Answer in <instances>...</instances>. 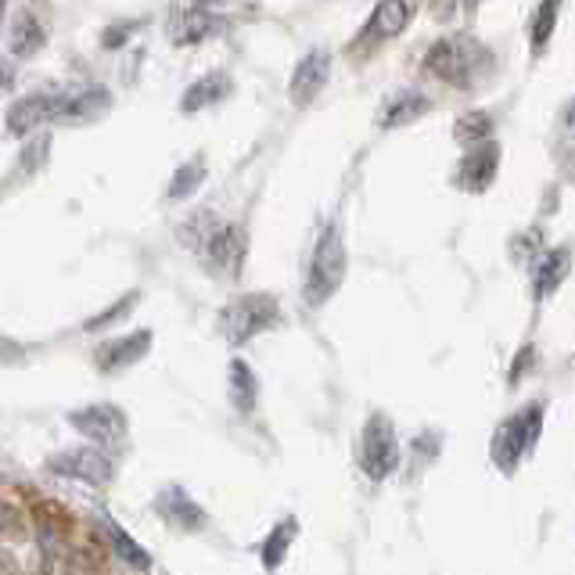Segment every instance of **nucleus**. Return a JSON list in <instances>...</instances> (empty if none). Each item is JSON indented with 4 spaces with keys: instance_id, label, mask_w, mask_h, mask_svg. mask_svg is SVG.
I'll list each match as a JSON object with an SVG mask.
<instances>
[{
    "instance_id": "nucleus-19",
    "label": "nucleus",
    "mask_w": 575,
    "mask_h": 575,
    "mask_svg": "<svg viewBox=\"0 0 575 575\" xmlns=\"http://www.w3.org/2000/svg\"><path fill=\"white\" fill-rule=\"evenodd\" d=\"M230 94V76L227 72H205L202 80H194L184 98H180V112L184 115H194L202 109H213V104H219Z\"/></svg>"
},
{
    "instance_id": "nucleus-31",
    "label": "nucleus",
    "mask_w": 575,
    "mask_h": 575,
    "mask_svg": "<svg viewBox=\"0 0 575 575\" xmlns=\"http://www.w3.org/2000/svg\"><path fill=\"white\" fill-rule=\"evenodd\" d=\"M428 11H431V19L450 22L456 11H461V0H428Z\"/></svg>"
},
{
    "instance_id": "nucleus-4",
    "label": "nucleus",
    "mask_w": 575,
    "mask_h": 575,
    "mask_svg": "<svg viewBox=\"0 0 575 575\" xmlns=\"http://www.w3.org/2000/svg\"><path fill=\"white\" fill-rule=\"evenodd\" d=\"M425 69L456 90H472L482 69H489V50L467 41V36H442L428 47Z\"/></svg>"
},
{
    "instance_id": "nucleus-32",
    "label": "nucleus",
    "mask_w": 575,
    "mask_h": 575,
    "mask_svg": "<svg viewBox=\"0 0 575 575\" xmlns=\"http://www.w3.org/2000/svg\"><path fill=\"white\" fill-rule=\"evenodd\" d=\"M126 36H129V25H112V30L101 36V47H109V50L123 47V44H126Z\"/></svg>"
},
{
    "instance_id": "nucleus-28",
    "label": "nucleus",
    "mask_w": 575,
    "mask_h": 575,
    "mask_svg": "<svg viewBox=\"0 0 575 575\" xmlns=\"http://www.w3.org/2000/svg\"><path fill=\"white\" fill-rule=\"evenodd\" d=\"M50 159V137L47 134H36L22 144V155H19V166L22 173H41V169L47 166Z\"/></svg>"
},
{
    "instance_id": "nucleus-16",
    "label": "nucleus",
    "mask_w": 575,
    "mask_h": 575,
    "mask_svg": "<svg viewBox=\"0 0 575 575\" xmlns=\"http://www.w3.org/2000/svg\"><path fill=\"white\" fill-rule=\"evenodd\" d=\"M410 19H414V0H377V8L371 11L368 25H363L357 47L392 41V36H399L403 30H407Z\"/></svg>"
},
{
    "instance_id": "nucleus-30",
    "label": "nucleus",
    "mask_w": 575,
    "mask_h": 575,
    "mask_svg": "<svg viewBox=\"0 0 575 575\" xmlns=\"http://www.w3.org/2000/svg\"><path fill=\"white\" fill-rule=\"evenodd\" d=\"M22 532V511L11 507L8 500H0V535H15Z\"/></svg>"
},
{
    "instance_id": "nucleus-29",
    "label": "nucleus",
    "mask_w": 575,
    "mask_h": 575,
    "mask_svg": "<svg viewBox=\"0 0 575 575\" xmlns=\"http://www.w3.org/2000/svg\"><path fill=\"white\" fill-rule=\"evenodd\" d=\"M535 363H540V352H535V346H532V342H526V346H521V349L515 352L511 371H507V385L518 388V382H521V377H529V374H532Z\"/></svg>"
},
{
    "instance_id": "nucleus-27",
    "label": "nucleus",
    "mask_w": 575,
    "mask_h": 575,
    "mask_svg": "<svg viewBox=\"0 0 575 575\" xmlns=\"http://www.w3.org/2000/svg\"><path fill=\"white\" fill-rule=\"evenodd\" d=\"M137 303H140V292H126V295H120L112 306H104L101 313H94V317H90V320L83 324V331L98 335V331H109V328H115V324L129 320V313H134V306H137Z\"/></svg>"
},
{
    "instance_id": "nucleus-6",
    "label": "nucleus",
    "mask_w": 575,
    "mask_h": 575,
    "mask_svg": "<svg viewBox=\"0 0 575 575\" xmlns=\"http://www.w3.org/2000/svg\"><path fill=\"white\" fill-rule=\"evenodd\" d=\"M47 472L83 486H109L115 478V464L98 447H69L47 456Z\"/></svg>"
},
{
    "instance_id": "nucleus-3",
    "label": "nucleus",
    "mask_w": 575,
    "mask_h": 575,
    "mask_svg": "<svg viewBox=\"0 0 575 575\" xmlns=\"http://www.w3.org/2000/svg\"><path fill=\"white\" fill-rule=\"evenodd\" d=\"M284 320L281 303L270 292H245L234 295L230 303L219 309V331H224L230 349L248 346L252 338L273 331Z\"/></svg>"
},
{
    "instance_id": "nucleus-7",
    "label": "nucleus",
    "mask_w": 575,
    "mask_h": 575,
    "mask_svg": "<svg viewBox=\"0 0 575 575\" xmlns=\"http://www.w3.org/2000/svg\"><path fill=\"white\" fill-rule=\"evenodd\" d=\"M69 425L90 439L94 447H115L129 436V417L115 403H87V407L69 410Z\"/></svg>"
},
{
    "instance_id": "nucleus-20",
    "label": "nucleus",
    "mask_w": 575,
    "mask_h": 575,
    "mask_svg": "<svg viewBox=\"0 0 575 575\" xmlns=\"http://www.w3.org/2000/svg\"><path fill=\"white\" fill-rule=\"evenodd\" d=\"M101 526H104V535H109L112 554L120 557L126 568H134V572H140V575L151 572V554L144 551V546L134 540V535H129V532L120 526V521H115V518H104Z\"/></svg>"
},
{
    "instance_id": "nucleus-33",
    "label": "nucleus",
    "mask_w": 575,
    "mask_h": 575,
    "mask_svg": "<svg viewBox=\"0 0 575 575\" xmlns=\"http://www.w3.org/2000/svg\"><path fill=\"white\" fill-rule=\"evenodd\" d=\"M0 575H19V561L15 554H8L4 546H0Z\"/></svg>"
},
{
    "instance_id": "nucleus-9",
    "label": "nucleus",
    "mask_w": 575,
    "mask_h": 575,
    "mask_svg": "<svg viewBox=\"0 0 575 575\" xmlns=\"http://www.w3.org/2000/svg\"><path fill=\"white\" fill-rule=\"evenodd\" d=\"M331 80V50L313 47L309 55L298 58L292 80H288V98H292L295 109H309L313 101L320 98V90Z\"/></svg>"
},
{
    "instance_id": "nucleus-18",
    "label": "nucleus",
    "mask_w": 575,
    "mask_h": 575,
    "mask_svg": "<svg viewBox=\"0 0 575 575\" xmlns=\"http://www.w3.org/2000/svg\"><path fill=\"white\" fill-rule=\"evenodd\" d=\"M227 399L241 417L256 414V407H259V377L241 357H234L230 368H227Z\"/></svg>"
},
{
    "instance_id": "nucleus-35",
    "label": "nucleus",
    "mask_w": 575,
    "mask_h": 575,
    "mask_svg": "<svg viewBox=\"0 0 575 575\" xmlns=\"http://www.w3.org/2000/svg\"><path fill=\"white\" fill-rule=\"evenodd\" d=\"M565 126H575V101L568 104V112H565Z\"/></svg>"
},
{
    "instance_id": "nucleus-23",
    "label": "nucleus",
    "mask_w": 575,
    "mask_h": 575,
    "mask_svg": "<svg viewBox=\"0 0 575 575\" xmlns=\"http://www.w3.org/2000/svg\"><path fill=\"white\" fill-rule=\"evenodd\" d=\"M205 177H208V166H205L202 155H194V159L180 162L173 180H169V188H166V199L169 202H188V199H194V191L205 184Z\"/></svg>"
},
{
    "instance_id": "nucleus-12",
    "label": "nucleus",
    "mask_w": 575,
    "mask_h": 575,
    "mask_svg": "<svg viewBox=\"0 0 575 575\" xmlns=\"http://www.w3.org/2000/svg\"><path fill=\"white\" fill-rule=\"evenodd\" d=\"M151 331L140 328V331H129V335H120V338H109V342H101L94 349V368L101 374H123L129 368H137V363L151 352Z\"/></svg>"
},
{
    "instance_id": "nucleus-21",
    "label": "nucleus",
    "mask_w": 575,
    "mask_h": 575,
    "mask_svg": "<svg viewBox=\"0 0 575 575\" xmlns=\"http://www.w3.org/2000/svg\"><path fill=\"white\" fill-rule=\"evenodd\" d=\"M219 30H224V22H219L213 11L191 8V11H184V15L173 22V44H180V47L202 44V41H208V36H216Z\"/></svg>"
},
{
    "instance_id": "nucleus-34",
    "label": "nucleus",
    "mask_w": 575,
    "mask_h": 575,
    "mask_svg": "<svg viewBox=\"0 0 575 575\" xmlns=\"http://www.w3.org/2000/svg\"><path fill=\"white\" fill-rule=\"evenodd\" d=\"M11 80H15V72H11V65L0 61V94H4V90L11 87Z\"/></svg>"
},
{
    "instance_id": "nucleus-25",
    "label": "nucleus",
    "mask_w": 575,
    "mask_h": 575,
    "mask_svg": "<svg viewBox=\"0 0 575 575\" xmlns=\"http://www.w3.org/2000/svg\"><path fill=\"white\" fill-rule=\"evenodd\" d=\"M557 15H561V0H543V4L535 8L532 25H529V47H532V55H535V58H540L543 50L551 47Z\"/></svg>"
},
{
    "instance_id": "nucleus-36",
    "label": "nucleus",
    "mask_w": 575,
    "mask_h": 575,
    "mask_svg": "<svg viewBox=\"0 0 575 575\" xmlns=\"http://www.w3.org/2000/svg\"><path fill=\"white\" fill-rule=\"evenodd\" d=\"M461 4H464V8H478V4H482V0H461Z\"/></svg>"
},
{
    "instance_id": "nucleus-5",
    "label": "nucleus",
    "mask_w": 575,
    "mask_h": 575,
    "mask_svg": "<svg viewBox=\"0 0 575 575\" xmlns=\"http://www.w3.org/2000/svg\"><path fill=\"white\" fill-rule=\"evenodd\" d=\"M399 461H403V447L392 417L382 410L371 414L360 431V472L371 482H385L399 472Z\"/></svg>"
},
{
    "instance_id": "nucleus-22",
    "label": "nucleus",
    "mask_w": 575,
    "mask_h": 575,
    "mask_svg": "<svg viewBox=\"0 0 575 575\" xmlns=\"http://www.w3.org/2000/svg\"><path fill=\"white\" fill-rule=\"evenodd\" d=\"M431 112V98H425L421 90H407V94H399L396 101H388V109L382 112V129H396V126H410L417 123L421 115Z\"/></svg>"
},
{
    "instance_id": "nucleus-1",
    "label": "nucleus",
    "mask_w": 575,
    "mask_h": 575,
    "mask_svg": "<svg viewBox=\"0 0 575 575\" xmlns=\"http://www.w3.org/2000/svg\"><path fill=\"white\" fill-rule=\"evenodd\" d=\"M543 403L532 399L526 407H518L511 417H504L496 425L493 439H489V461L500 475L511 478L521 464L529 461L532 450L540 447V436H543Z\"/></svg>"
},
{
    "instance_id": "nucleus-17",
    "label": "nucleus",
    "mask_w": 575,
    "mask_h": 575,
    "mask_svg": "<svg viewBox=\"0 0 575 575\" xmlns=\"http://www.w3.org/2000/svg\"><path fill=\"white\" fill-rule=\"evenodd\" d=\"M298 540V518L295 515H284L278 526H273L263 543H259V561H263V572L267 575H278L281 565L288 561V551H292V543Z\"/></svg>"
},
{
    "instance_id": "nucleus-37",
    "label": "nucleus",
    "mask_w": 575,
    "mask_h": 575,
    "mask_svg": "<svg viewBox=\"0 0 575 575\" xmlns=\"http://www.w3.org/2000/svg\"><path fill=\"white\" fill-rule=\"evenodd\" d=\"M4 8H8V0H0V15H4Z\"/></svg>"
},
{
    "instance_id": "nucleus-10",
    "label": "nucleus",
    "mask_w": 575,
    "mask_h": 575,
    "mask_svg": "<svg viewBox=\"0 0 575 575\" xmlns=\"http://www.w3.org/2000/svg\"><path fill=\"white\" fill-rule=\"evenodd\" d=\"M496 169H500V144H496V140L475 144V148H467L464 159L456 162V169H453V188H461L467 194L489 191L493 180H496Z\"/></svg>"
},
{
    "instance_id": "nucleus-13",
    "label": "nucleus",
    "mask_w": 575,
    "mask_h": 575,
    "mask_svg": "<svg viewBox=\"0 0 575 575\" xmlns=\"http://www.w3.org/2000/svg\"><path fill=\"white\" fill-rule=\"evenodd\" d=\"M151 511L159 515L166 526H173L177 532H202L208 526L205 507L194 500V496L184 486H166L151 500Z\"/></svg>"
},
{
    "instance_id": "nucleus-11",
    "label": "nucleus",
    "mask_w": 575,
    "mask_h": 575,
    "mask_svg": "<svg viewBox=\"0 0 575 575\" xmlns=\"http://www.w3.org/2000/svg\"><path fill=\"white\" fill-rule=\"evenodd\" d=\"M112 109V90L109 87H83V90H58L55 101V120L65 126H80V123H98L101 115H109Z\"/></svg>"
},
{
    "instance_id": "nucleus-8",
    "label": "nucleus",
    "mask_w": 575,
    "mask_h": 575,
    "mask_svg": "<svg viewBox=\"0 0 575 575\" xmlns=\"http://www.w3.org/2000/svg\"><path fill=\"white\" fill-rule=\"evenodd\" d=\"M205 259L227 281H238L248 259V230L241 224H216L213 238L205 241Z\"/></svg>"
},
{
    "instance_id": "nucleus-24",
    "label": "nucleus",
    "mask_w": 575,
    "mask_h": 575,
    "mask_svg": "<svg viewBox=\"0 0 575 575\" xmlns=\"http://www.w3.org/2000/svg\"><path fill=\"white\" fill-rule=\"evenodd\" d=\"M44 44H47V30L36 22V15H30V11L15 15V30H11V55L33 58Z\"/></svg>"
},
{
    "instance_id": "nucleus-15",
    "label": "nucleus",
    "mask_w": 575,
    "mask_h": 575,
    "mask_svg": "<svg viewBox=\"0 0 575 575\" xmlns=\"http://www.w3.org/2000/svg\"><path fill=\"white\" fill-rule=\"evenodd\" d=\"M568 273H572V245L543 248V252L532 259V298L535 303H546V298L568 281Z\"/></svg>"
},
{
    "instance_id": "nucleus-14",
    "label": "nucleus",
    "mask_w": 575,
    "mask_h": 575,
    "mask_svg": "<svg viewBox=\"0 0 575 575\" xmlns=\"http://www.w3.org/2000/svg\"><path fill=\"white\" fill-rule=\"evenodd\" d=\"M55 101L58 90H36V94H25L8 109V134L11 137H33L44 123L55 120Z\"/></svg>"
},
{
    "instance_id": "nucleus-2",
    "label": "nucleus",
    "mask_w": 575,
    "mask_h": 575,
    "mask_svg": "<svg viewBox=\"0 0 575 575\" xmlns=\"http://www.w3.org/2000/svg\"><path fill=\"white\" fill-rule=\"evenodd\" d=\"M346 270H349V252H346L342 224H338V219H328L317 245H313V256H309V267H306V281H303L306 306H313V309L328 306L346 281Z\"/></svg>"
},
{
    "instance_id": "nucleus-26",
    "label": "nucleus",
    "mask_w": 575,
    "mask_h": 575,
    "mask_svg": "<svg viewBox=\"0 0 575 575\" xmlns=\"http://www.w3.org/2000/svg\"><path fill=\"white\" fill-rule=\"evenodd\" d=\"M493 115L489 112H464V115H456V123H453V140L456 144H464V148H475V144H486L493 140Z\"/></svg>"
}]
</instances>
